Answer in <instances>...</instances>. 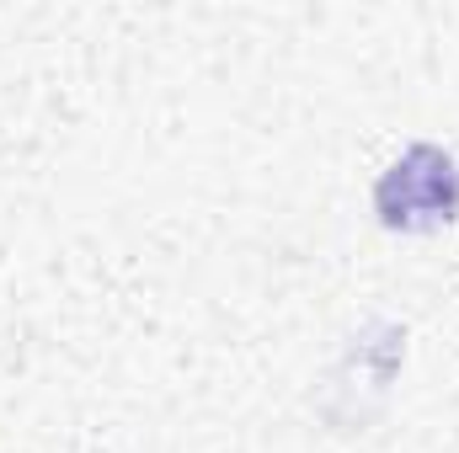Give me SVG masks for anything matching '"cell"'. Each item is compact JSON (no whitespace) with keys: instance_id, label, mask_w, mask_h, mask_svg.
<instances>
[{"instance_id":"1","label":"cell","mask_w":459,"mask_h":453,"mask_svg":"<svg viewBox=\"0 0 459 453\" xmlns=\"http://www.w3.org/2000/svg\"><path fill=\"white\" fill-rule=\"evenodd\" d=\"M374 214L390 235H433L459 219V160L438 144H411L379 182Z\"/></svg>"}]
</instances>
